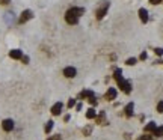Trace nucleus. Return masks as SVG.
<instances>
[{
  "label": "nucleus",
  "instance_id": "obj_1",
  "mask_svg": "<svg viewBox=\"0 0 163 140\" xmlns=\"http://www.w3.org/2000/svg\"><path fill=\"white\" fill-rule=\"evenodd\" d=\"M83 12H85L83 8H70L68 11L65 12V21L68 24H77Z\"/></svg>",
  "mask_w": 163,
  "mask_h": 140
},
{
  "label": "nucleus",
  "instance_id": "obj_2",
  "mask_svg": "<svg viewBox=\"0 0 163 140\" xmlns=\"http://www.w3.org/2000/svg\"><path fill=\"white\" fill-rule=\"evenodd\" d=\"M109 6H110L109 2H103V3L100 5V8H98L97 12H95L97 20H103V18H104V15H106V12H107V9H109Z\"/></svg>",
  "mask_w": 163,
  "mask_h": 140
},
{
  "label": "nucleus",
  "instance_id": "obj_3",
  "mask_svg": "<svg viewBox=\"0 0 163 140\" xmlns=\"http://www.w3.org/2000/svg\"><path fill=\"white\" fill-rule=\"evenodd\" d=\"M118 83V86L121 87V91L124 93H130L131 92V83L128 82V80H124V78H121L119 82H117Z\"/></svg>",
  "mask_w": 163,
  "mask_h": 140
},
{
  "label": "nucleus",
  "instance_id": "obj_4",
  "mask_svg": "<svg viewBox=\"0 0 163 140\" xmlns=\"http://www.w3.org/2000/svg\"><path fill=\"white\" fill-rule=\"evenodd\" d=\"M32 17H33V12L30 11V9H26V11L21 12V15H20V18H18V23H20V24H24L26 21H29Z\"/></svg>",
  "mask_w": 163,
  "mask_h": 140
},
{
  "label": "nucleus",
  "instance_id": "obj_5",
  "mask_svg": "<svg viewBox=\"0 0 163 140\" xmlns=\"http://www.w3.org/2000/svg\"><path fill=\"white\" fill-rule=\"evenodd\" d=\"M64 75H65L67 78H73V77L77 75V70H76L74 66H67V68L64 70Z\"/></svg>",
  "mask_w": 163,
  "mask_h": 140
},
{
  "label": "nucleus",
  "instance_id": "obj_6",
  "mask_svg": "<svg viewBox=\"0 0 163 140\" xmlns=\"http://www.w3.org/2000/svg\"><path fill=\"white\" fill-rule=\"evenodd\" d=\"M104 98L107 101H113V100H117V89L115 87H109V91L106 92Z\"/></svg>",
  "mask_w": 163,
  "mask_h": 140
},
{
  "label": "nucleus",
  "instance_id": "obj_7",
  "mask_svg": "<svg viewBox=\"0 0 163 140\" xmlns=\"http://www.w3.org/2000/svg\"><path fill=\"white\" fill-rule=\"evenodd\" d=\"M2 127L5 131H12L14 129V121L12 119H5L3 122H2Z\"/></svg>",
  "mask_w": 163,
  "mask_h": 140
},
{
  "label": "nucleus",
  "instance_id": "obj_8",
  "mask_svg": "<svg viewBox=\"0 0 163 140\" xmlns=\"http://www.w3.org/2000/svg\"><path fill=\"white\" fill-rule=\"evenodd\" d=\"M139 18L142 23H148V11L145 8H140L139 9Z\"/></svg>",
  "mask_w": 163,
  "mask_h": 140
},
{
  "label": "nucleus",
  "instance_id": "obj_9",
  "mask_svg": "<svg viewBox=\"0 0 163 140\" xmlns=\"http://www.w3.org/2000/svg\"><path fill=\"white\" fill-rule=\"evenodd\" d=\"M60 112H62V103H56L51 107V115L58 116V115H60Z\"/></svg>",
  "mask_w": 163,
  "mask_h": 140
},
{
  "label": "nucleus",
  "instance_id": "obj_10",
  "mask_svg": "<svg viewBox=\"0 0 163 140\" xmlns=\"http://www.w3.org/2000/svg\"><path fill=\"white\" fill-rule=\"evenodd\" d=\"M9 56H11V59H21L23 51L21 50H11L9 51Z\"/></svg>",
  "mask_w": 163,
  "mask_h": 140
},
{
  "label": "nucleus",
  "instance_id": "obj_11",
  "mask_svg": "<svg viewBox=\"0 0 163 140\" xmlns=\"http://www.w3.org/2000/svg\"><path fill=\"white\" fill-rule=\"evenodd\" d=\"M133 108H134V104L133 103H128L127 105H126V116L127 117H130V116H133Z\"/></svg>",
  "mask_w": 163,
  "mask_h": 140
},
{
  "label": "nucleus",
  "instance_id": "obj_12",
  "mask_svg": "<svg viewBox=\"0 0 163 140\" xmlns=\"http://www.w3.org/2000/svg\"><path fill=\"white\" fill-rule=\"evenodd\" d=\"M94 96V92L92 91H83L82 93H79V100H85V98H91Z\"/></svg>",
  "mask_w": 163,
  "mask_h": 140
},
{
  "label": "nucleus",
  "instance_id": "obj_13",
  "mask_svg": "<svg viewBox=\"0 0 163 140\" xmlns=\"http://www.w3.org/2000/svg\"><path fill=\"white\" fill-rule=\"evenodd\" d=\"M14 18H15V15H14L12 12H6V14H5V21L9 24V26L14 23Z\"/></svg>",
  "mask_w": 163,
  "mask_h": 140
},
{
  "label": "nucleus",
  "instance_id": "obj_14",
  "mask_svg": "<svg viewBox=\"0 0 163 140\" xmlns=\"http://www.w3.org/2000/svg\"><path fill=\"white\" fill-rule=\"evenodd\" d=\"M156 127H157V125H156V122H148V124L145 125V131H147V133H151V131L156 129Z\"/></svg>",
  "mask_w": 163,
  "mask_h": 140
},
{
  "label": "nucleus",
  "instance_id": "obj_15",
  "mask_svg": "<svg viewBox=\"0 0 163 140\" xmlns=\"http://www.w3.org/2000/svg\"><path fill=\"white\" fill-rule=\"evenodd\" d=\"M95 116H97V112L94 110V107L88 108V112H86V117H88V119H94Z\"/></svg>",
  "mask_w": 163,
  "mask_h": 140
},
{
  "label": "nucleus",
  "instance_id": "obj_16",
  "mask_svg": "<svg viewBox=\"0 0 163 140\" xmlns=\"http://www.w3.org/2000/svg\"><path fill=\"white\" fill-rule=\"evenodd\" d=\"M152 134L156 137H163V127H156V129L152 131Z\"/></svg>",
  "mask_w": 163,
  "mask_h": 140
},
{
  "label": "nucleus",
  "instance_id": "obj_17",
  "mask_svg": "<svg viewBox=\"0 0 163 140\" xmlns=\"http://www.w3.org/2000/svg\"><path fill=\"white\" fill-rule=\"evenodd\" d=\"M106 119V113L104 112H100V116H98V119H97V122L100 124V125H103V121Z\"/></svg>",
  "mask_w": 163,
  "mask_h": 140
},
{
  "label": "nucleus",
  "instance_id": "obj_18",
  "mask_svg": "<svg viewBox=\"0 0 163 140\" xmlns=\"http://www.w3.org/2000/svg\"><path fill=\"white\" fill-rule=\"evenodd\" d=\"M136 62H138V59H134V57H130L126 60V63H127L128 66H133V65H136Z\"/></svg>",
  "mask_w": 163,
  "mask_h": 140
},
{
  "label": "nucleus",
  "instance_id": "obj_19",
  "mask_svg": "<svg viewBox=\"0 0 163 140\" xmlns=\"http://www.w3.org/2000/svg\"><path fill=\"white\" fill-rule=\"evenodd\" d=\"M53 124H55L53 121H48V122H47V125H46V133H47V134L51 131V128H53Z\"/></svg>",
  "mask_w": 163,
  "mask_h": 140
},
{
  "label": "nucleus",
  "instance_id": "obj_20",
  "mask_svg": "<svg viewBox=\"0 0 163 140\" xmlns=\"http://www.w3.org/2000/svg\"><path fill=\"white\" fill-rule=\"evenodd\" d=\"M91 133H92V127H91V125H88L86 128L83 129V134H85V136H89Z\"/></svg>",
  "mask_w": 163,
  "mask_h": 140
},
{
  "label": "nucleus",
  "instance_id": "obj_21",
  "mask_svg": "<svg viewBox=\"0 0 163 140\" xmlns=\"http://www.w3.org/2000/svg\"><path fill=\"white\" fill-rule=\"evenodd\" d=\"M88 101H89V104L92 105H97V100H95V96H91V98H88Z\"/></svg>",
  "mask_w": 163,
  "mask_h": 140
},
{
  "label": "nucleus",
  "instance_id": "obj_22",
  "mask_svg": "<svg viewBox=\"0 0 163 140\" xmlns=\"http://www.w3.org/2000/svg\"><path fill=\"white\" fill-rule=\"evenodd\" d=\"M154 53L157 56H163V48H154Z\"/></svg>",
  "mask_w": 163,
  "mask_h": 140
},
{
  "label": "nucleus",
  "instance_id": "obj_23",
  "mask_svg": "<svg viewBox=\"0 0 163 140\" xmlns=\"http://www.w3.org/2000/svg\"><path fill=\"white\" fill-rule=\"evenodd\" d=\"M157 112H159V113H163V101H160V103L157 104Z\"/></svg>",
  "mask_w": 163,
  "mask_h": 140
},
{
  "label": "nucleus",
  "instance_id": "obj_24",
  "mask_svg": "<svg viewBox=\"0 0 163 140\" xmlns=\"http://www.w3.org/2000/svg\"><path fill=\"white\" fill-rule=\"evenodd\" d=\"M21 62L27 65V63H29V56H21Z\"/></svg>",
  "mask_w": 163,
  "mask_h": 140
},
{
  "label": "nucleus",
  "instance_id": "obj_25",
  "mask_svg": "<svg viewBox=\"0 0 163 140\" xmlns=\"http://www.w3.org/2000/svg\"><path fill=\"white\" fill-rule=\"evenodd\" d=\"M139 140H152L151 136H140Z\"/></svg>",
  "mask_w": 163,
  "mask_h": 140
},
{
  "label": "nucleus",
  "instance_id": "obj_26",
  "mask_svg": "<svg viewBox=\"0 0 163 140\" xmlns=\"http://www.w3.org/2000/svg\"><path fill=\"white\" fill-rule=\"evenodd\" d=\"M74 105H76V100H73V98H71L70 101H68V107H74Z\"/></svg>",
  "mask_w": 163,
  "mask_h": 140
},
{
  "label": "nucleus",
  "instance_id": "obj_27",
  "mask_svg": "<svg viewBox=\"0 0 163 140\" xmlns=\"http://www.w3.org/2000/svg\"><path fill=\"white\" fill-rule=\"evenodd\" d=\"M163 0H150V3L151 5H159V3H162Z\"/></svg>",
  "mask_w": 163,
  "mask_h": 140
},
{
  "label": "nucleus",
  "instance_id": "obj_28",
  "mask_svg": "<svg viewBox=\"0 0 163 140\" xmlns=\"http://www.w3.org/2000/svg\"><path fill=\"white\" fill-rule=\"evenodd\" d=\"M11 0H0V5H9Z\"/></svg>",
  "mask_w": 163,
  "mask_h": 140
},
{
  "label": "nucleus",
  "instance_id": "obj_29",
  "mask_svg": "<svg viewBox=\"0 0 163 140\" xmlns=\"http://www.w3.org/2000/svg\"><path fill=\"white\" fill-rule=\"evenodd\" d=\"M147 59V53L143 51V53H140V60H145Z\"/></svg>",
  "mask_w": 163,
  "mask_h": 140
},
{
  "label": "nucleus",
  "instance_id": "obj_30",
  "mask_svg": "<svg viewBox=\"0 0 163 140\" xmlns=\"http://www.w3.org/2000/svg\"><path fill=\"white\" fill-rule=\"evenodd\" d=\"M156 63H162V65H163V60H157Z\"/></svg>",
  "mask_w": 163,
  "mask_h": 140
}]
</instances>
